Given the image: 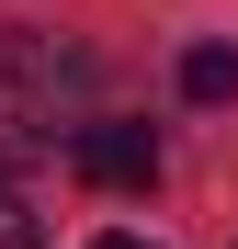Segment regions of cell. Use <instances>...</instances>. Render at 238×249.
<instances>
[{
  "mask_svg": "<svg viewBox=\"0 0 238 249\" xmlns=\"http://www.w3.org/2000/svg\"><path fill=\"white\" fill-rule=\"evenodd\" d=\"M57 147V68L34 34H0V181Z\"/></svg>",
  "mask_w": 238,
  "mask_h": 249,
  "instance_id": "1",
  "label": "cell"
},
{
  "mask_svg": "<svg viewBox=\"0 0 238 249\" xmlns=\"http://www.w3.org/2000/svg\"><path fill=\"white\" fill-rule=\"evenodd\" d=\"M79 170H91L102 193H147L159 181V136H147V124H125V113H113V124H79Z\"/></svg>",
  "mask_w": 238,
  "mask_h": 249,
  "instance_id": "2",
  "label": "cell"
},
{
  "mask_svg": "<svg viewBox=\"0 0 238 249\" xmlns=\"http://www.w3.org/2000/svg\"><path fill=\"white\" fill-rule=\"evenodd\" d=\"M182 102H238V46H193L182 57Z\"/></svg>",
  "mask_w": 238,
  "mask_h": 249,
  "instance_id": "3",
  "label": "cell"
},
{
  "mask_svg": "<svg viewBox=\"0 0 238 249\" xmlns=\"http://www.w3.org/2000/svg\"><path fill=\"white\" fill-rule=\"evenodd\" d=\"M0 249H46V227H34V204L0 181Z\"/></svg>",
  "mask_w": 238,
  "mask_h": 249,
  "instance_id": "4",
  "label": "cell"
},
{
  "mask_svg": "<svg viewBox=\"0 0 238 249\" xmlns=\"http://www.w3.org/2000/svg\"><path fill=\"white\" fill-rule=\"evenodd\" d=\"M91 249H147V238H125V227H113V238H91Z\"/></svg>",
  "mask_w": 238,
  "mask_h": 249,
  "instance_id": "5",
  "label": "cell"
}]
</instances>
